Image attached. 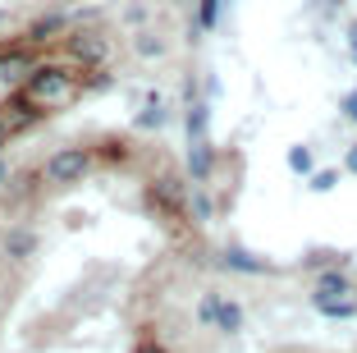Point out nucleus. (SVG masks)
Listing matches in <instances>:
<instances>
[{
    "label": "nucleus",
    "instance_id": "f03ea898",
    "mask_svg": "<svg viewBox=\"0 0 357 353\" xmlns=\"http://www.w3.org/2000/svg\"><path fill=\"white\" fill-rule=\"evenodd\" d=\"M316 308L326 312V317H357V298H316Z\"/></svg>",
    "mask_w": 357,
    "mask_h": 353
},
{
    "label": "nucleus",
    "instance_id": "20e7f679",
    "mask_svg": "<svg viewBox=\"0 0 357 353\" xmlns=\"http://www.w3.org/2000/svg\"><path fill=\"white\" fill-rule=\"evenodd\" d=\"M316 188H335V170H321V175H316Z\"/></svg>",
    "mask_w": 357,
    "mask_h": 353
},
{
    "label": "nucleus",
    "instance_id": "39448f33",
    "mask_svg": "<svg viewBox=\"0 0 357 353\" xmlns=\"http://www.w3.org/2000/svg\"><path fill=\"white\" fill-rule=\"evenodd\" d=\"M344 161H348V170L357 175V147H348V156H344Z\"/></svg>",
    "mask_w": 357,
    "mask_h": 353
},
{
    "label": "nucleus",
    "instance_id": "f257e3e1",
    "mask_svg": "<svg viewBox=\"0 0 357 353\" xmlns=\"http://www.w3.org/2000/svg\"><path fill=\"white\" fill-rule=\"evenodd\" d=\"M92 83V69L69 55L46 51H0V147L32 129L37 120H51L64 106H74Z\"/></svg>",
    "mask_w": 357,
    "mask_h": 353
},
{
    "label": "nucleus",
    "instance_id": "423d86ee",
    "mask_svg": "<svg viewBox=\"0 0 357 353\" xmlns=\"http://www.w3.org/2000/svg\"><path fill=\"white\" fill-rule=\"evenodd\" d=\"M353 60H357V32H353Z\"/></svg>",
    "mask_w": 357,
    "mask_h": 353
},
{
    "label": "nucleus",
    "instance_id": "7ed1b4c3",
    "mask_svg": "<svg viewBox=\"0 0 357 353\" xmlns=\"http://www.w3.org/2000/svg\"><path fill=\"white\" fill-rule=\"evenodd\" d=\"M339 294H348V280H344V275H339V271L321 275V284H316V298H339Z\"/></svg>",
    "mask_w": 357,
    "mask_h": 353
}]
</instances>
